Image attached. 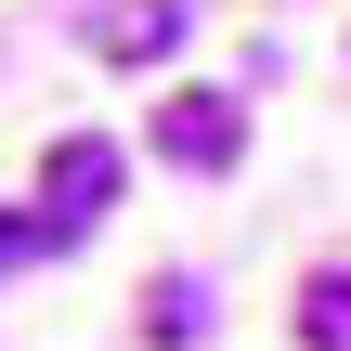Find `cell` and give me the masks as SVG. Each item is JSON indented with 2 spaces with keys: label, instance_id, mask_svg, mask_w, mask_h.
<instances>
[{
  "label": "cell",
  "instance_id": "1",
  "mask_svg": "<svg viewBox=\"0 0 351 351\" xmlns=\"http://www.w3.org/2000/svg\"><path fill=\"white\" fill-rule=\"evenodd\" d=\"M234 143H247V91H169L156 104V156L169 169H234Z\"/></svg>",
  "mask_w": 351,
  "mask_h": 351
},
{
  "label": "cell",
  "instance_id": "2",
  "mask_svg": "<svg viewBox=\"0 0 351 351\" xmlns=\"http://www.w3.org/2000/svg\"><path fill=\"white\" fill-rule=\"evenodd\" d=\"M117 169H130V156H117V143H91V130H78V143H52V169H39V182H52V208H39V221H52V234H91V221L117 208Z\"/></svg>",
  "mask_w": 351,
  "mask_h": 351
},
{
  "label": "cell",
  "instance_id": "3",
  "mask_svg": "<svg viewBox=\"0 0 351 351\" xmlns=\"http://www.w3.org/2000/svg\"><path fill=\"white\" fill-rule=\"evenodd\" d=\"M91 52H104V65H156V52H182V0H117V13L91 26Z\"/></svg>",
  "mask_w": 351,
  "mask_h": 351
},
{
  "label": "cell",
  "instance_id": "4",
  "mask_svg": "<svg viewBox=\"0 0 351 351\" xmlns=\"http://www.w3.org/2000/svg\"><path fill=\"white\" fill-rule=\"evenodd\" d=\"M300 326H313V351H351V287H339V274L313 287V313H300Z\"/></svg>",
  "mask_w": 351,
  "mask_h": 351
}]
</instances>
